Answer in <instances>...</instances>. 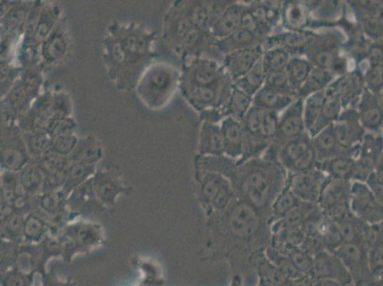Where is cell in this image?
<instances>
[{
    "label": "cell",
    "instance_id": "cell-1",
    "mask_svg": "<svg viewBox=\"0 0 383 286\" xmlns=\"http://www.w3.org/2000/svg\"><path fill=\"white\" fill-rule=\"evenodd\" d=\"M218 171L228 178L235 197L254 206L270 220L272 203L287 181V172L279 161L262 155L237 163L224 157Z\"/></svg>",
    "mask_w": 383,
    "mask_h": 286
},
{
    "label": "cell",
    "instance_id": "cell-2",
    "mask_svg": "<svg viewBox=\"0 0 383 286\" xmlns=\"http://www.w3.org/2000/svg\"><path fill=\"white\" fill-rule=\"evenodd\" d=\"M209 218L220 220L231 236L243 242L262 237L265 226L269 225V220L259 210L237 197L225 210Z\"/></svg>",
    "mask_w": 383,
    "mask_h": 286
},
{
    "label": "cell",
    "instance_id": "cell-3",
    "mask_svg": "<svg viewBox=\"0 0 383 286\" xmlns=\"http://www.w3.org/2000/svg\"><path fill=\"white\" fill-rule=\"evenodd\" d=\"M200 184V200L206 215L220 213L235 199L234 189L228 178L217 172L198 171Z\"/></svg>",
    "mask_w": 383,
    "mask_h": 286
},
{
    "label": "cell",
    "instance_id": "cell-4",
    "mask_svg": "<svg viewBox=\"0 0 383 286\" xmlns=\"http://www.w3.org/2000/svg\"><path fill=\"white\" fill-rule=\"evenodd\" d=\"M178 72L166 65H155L140 85L141 98L153 107L160 106L171 97L177 86Z\"/></svg>",
    "mask_w": 383,
    "mask_h": 286
},
{
    "label": "cell",
    "instance_id": "cell-5",
    "mask_svg": "<svg viewBox=\"0 0 383 286\" xmlns=\"http://www.w3.org/2000/svg\"><path fill=\"white\" fill-rule=\"evenodd\" d=\"M351 214L366 225L382 223L383 208L365 183L351 181L350 185Z\"/></svg>",
    "mask_w": 383,
    "mask_h": 286
},
{
    "label": "cell",
    "instance_id": "cell-6",
    "mask_svg": "<svg viewBox=\"0 0 383 286\" xmlns=\"http://www.w3.org/2000/svg\"><path fill=\"white\" fill-rule=\"evenodd\" d=\"M350 185L351 181L329 178L317 203L322 213L329 219L337 220L351 213L349 206Z\"/></svg>",
    "mask_w": 383,
    "mask_h": 286
},
{
    "label": "cell",
    "instance_id": "cell-7",
    "mask_svg": "<svg viewBox=\"0 0 383 286\" xmlns=\"http://www.w3.org/2000/svg\"><path fill=\"white\" fill-rule=\"evenodd\" d=\"M329 178L325 172L316 167L309 171L287 174L286 183L302 203L317 205Z\"/></svg>",
    "mask_w": 383,
    "mask_h": 286
},
{
    "label": "cell",
    "instance_id": "cell-8",
    "mask_svg": "<svg viewBox=\"0 0 383 286\" xmlns=\"http://www.w3.org/2000/svg\"><path fill=\"white\" fill-rule=\"evenodd\" d=\"M305 133L306 131L303 121V100L297 98L279 116L277 137L268 148L272 151V157L276 158L277 149L286 141L300 137Z\"/></svg>",
    "mask_w": 383,
    "mask_h": 286
},
{
    "label": "cell",
    "instance_id": "cell-9",
    "mask_svg": "<svg viewBox=\"0 0 383 286\" xmlns=\"http://www.w3.org/2000/svg\"><path fill=\"white\" fill-rule=\"evenodd\" d=\"M337 143L344 150L356 151L366 135L356 108L343 109L339 120L332 124Z\"/></svg>",
    "mask_w": 383,
    "mask_h": 286
},
{
    "label": "cell",
    "instance_id": "cell-10",
    "mask_svg": "<svg viewBox=\"0 0 383 286\" xmlns=\"http://www.w3.org/2000/svg\"><path fill=\"white\" fill-rule=\"evenodd\" d=\"M335 254L347 268L354 286H359L366 277H372L368 269L367 250L362 243H342Z\"/></svg>",
    "mask_w": 383,
    "mask_h": 286
},
{
    "label": "cell",
    "instance_id": "cell-11",
    "mask_svg": "<svg viewBox=\"0 0 383 286\" xmlns=\"http://www.w3.org/2000/svg\"><path fill=\"white\" fill-rule=\"evenodd\" d=\"M314 279L335 280L342 286L354 285L350 273L339 257L326 250L314 256Z\"/></svg>",
    "mask_w": 383,
    "mask_h": 286
},
{
    "label": "cell",
    "instance_id": "cell-12",
    "mask_svg": "<svg viewBox=\"0 0 383 286\" xmlns=\"http://www.w3.org/2000/svg\"><path fill=\"white\" fill-rule=\"evenodd\" d=\"M342 103L343 109L356 108L365 89L363 75L357 72L337 76L328 86Z\"/></svg>",
    "mask_w": 383,
    "mask_h": 286
},
{
    "label": "cell",
    "instance_id": "cell-13",
    "mask_svg": "<svg viewBox=\"0 0 383 286\" xmlns=\"http://www.w3.org/2000/svg\"><path fill=\"white\" fill-rule=\"evenodd\" d=\"M356 110L365 132L373 134L380 131L382 128V95H374L364 89Z\"/></svg>",
    "mask_w": 383,
    "mask_h": 286
},
{
    "label": "cell",
    "instance_id": "cell-14",
    "mask_svg": "<svg viewBox=\"0 0 383 286\" xmlns=\"http://www.w3.org/2000/svg\"><path fill=\"white\" fill-rule=\"evenodd\" d=\"M262 45L248 49L235 51L224 56L223 69L232 81L242 78L255 64L262 59L263 55Z\"/></svg>",
    "mask_w": 383,
    "mask_h": 286
},
{
    "label": "cell",
    "instance_id": "cell-15",
    "mask_svg": "<svg viewBox=\"0 0 383 286\" xmlns=\"http://www.w3.org/2000/svg\"><path fill=\"white\" fill-rule=\"evenodd\" d=\"M251 11L242 4H229L217 21L213 24L211 31L213 36L218 41L226 38L235 31L245 26Z\"/></svg>",
    "mask_w": 383,
    "mask_h": 286
},
{
    "label": "cell",
    "instance_id": "cell-16",
    "mask_svg": "<svg viewBox=\"0 0 383 286\" xmlns=\"http://www.w3.org/2000/svg\"><path fill=\"white\" fill-rule=\"evenodd\" d=\"M311 144L317 163H325L326 160L339 157V155H348L357 158L359 151V148L356 151H348L342 148L335 137L332 126L326 127L325 129L311 138Z\"/></svg>",
    "mask_w": 383,
    "mask_h": 286
},
{
    "label": "cell",
    "instance_id": "cell-17",
    "mask_svg": "<svg viewBox=\"0 0 383 286\" xmlns=\"http://www.w3.org/2000/svg\"><path fill=\"white\" fill-rule=\"evenodd\" d=\"M223 134L224 157L238 161L242 158L244 133L240 121L226 117L220 123Z\"/></svg>",
    "mask_w": 383,
    "mask_h": 286
},
{
    "label": "cell",
    "instance_id": "cell-18",
    "mask_svg": "<svg viewBox=\"0 0 383 286\" xmlns=\"http://www.w3.org/2000/svg\"><path fill=\"white\" fill-rule=\"evenodd\" d=\"M262 35L257 28L245 25L235 31L232 35L226 36L218 41L217 46L224 56L234 53L235 51L248 49L262 45Z\"/></svg>",
    "mask_w": 383,
    "mask_h": 286
},
{
    "label": "cell",
    "instance_id": "cell-19",
    "mask_svg": "<svg viewBox=\"0 0 383 286\" xmlns=\"http://www.w3.org/2000/svg\"><path fill=\"white\" fill-rule=\"evenodd\" d=\"M225 76V71L217 61L210 58H198L190 67L187 83L213 86Z\"/></svg>",
    "mask_w": 383,
    "mask_h": 286
},
{
    "label": "cell",
    "instance_id": "cell-20",
    "mask_svg": "<svg viewBox=\"0 0 383 286\" xmlns=\"http://www.w3.org/2000/svg\"><path fill=\"white\" fill-rule=\"evenodd\" d=\"M198 155L200 157H223V141L220 126L204 121L198 138Z\"/></svg>",
    "mask_w": 383,
    "mask_h": 286
},
{
    "label": "cell",
    "instance_id": "cell-21",
    "mask_svg": "<svg viewBox=\"0 0 383 286\" xmlns=\"http://www.w3.org/2000/svg\"><path fill=\"white\" fill-rule=\"evenodd\" d=\"M310 150H312L311 137L307 133H305L300 137L295 138L293 140L286 141L285 144H282L277 149L276 158L280 165L285 169V171L288 172L292 165Z\"/></svg>",
    "mask_w": 383,
    "mask_h": 286
},
{
    "label": "cell",
    "instance_id": "cell-22",
    "mask_svg": "<svg viewBox=\"0 0 383 286\" xmlns=\"http://www.w3.org/2000/svg\"><path fill=\"white\" fill-rule=\"evenodd\" d=\"M297 98V96L277 92L265 85L252 97V106L280 114Z\"/></svg>",
    "mask_w": 383,
    "mask_h": 286
},
{
    "label": "cell",
    "instance_id": "cell-23",
    "mask_svg": "<svg viewBox=\"0 0 383 286\" xmlns=\"http://www.w3.org/2000/svg\"><path fill=\"white\" fill-rule=\"evenodd\" d=\"M263 250L255 251L251 257L252 263L254 265L255 270H257L259 280H265V282L277 286H288L291 280H289L280 269H277L266 257Z\"/></svg>",
    "mask_w": 383,
    "mask_h": 286
},
{
    "label": "cell",
    "instance_id": "cell-24",
    "mask_svg": "<svg viewBox=\"0 0 383 286\" xmlns=\"http://www.w3.org/2000/svg\"><path fill=\"white\" fill-rule=\"evenodd\" d=\"M342 111L343 107L339 98L328 87L326 88L320 120L317 121L310 137L313 138L314 136H316L322 130L325 129L326 127L336 123L339 120L340 115H342Z\"/></svg>",
    "mask_w": 383,
    "mask_h": 286
},
{
    "label": "cell",
    "instance_id": "cell-25",
    "mask_svg": "<svg viewBox=\"0 0 383 286\" xmlns=\"http://www.w3.org/2000/svg\"><path fill=\"white\" fill-rule=\"evenodd\" d=\"M356 157L353 155H339L317 164V168L325 172L329 177L336 180L352 181L353 180Z\"/></svg>",
    "mask_w": 383,
    "mask_h": 286
},
{
    "label": "cell",
    "instance_id": "cell-26",
    "mask_svg": "<svg viewBox=\"0 0 383 286\" xmlns=\"http://www.w3.org/2000/svg\"><path fill=\"white\" fill-rule=\"evenodd\" d=\"M313 68V65L307 58H302V56H291L285 68V73L292 90L297 93V96Z\"/></svg>",
    "mask_w": 383,
    "mask_h": 286
},
{
    "label": "cell",
    "instance_id": "cell-27",
    "mask_svg": "<svg viewBox=\"0 0 383 286\" xmlns=\"http://www.w3.org/2000/svg\"><path fill=\"white\" fill-rule=\"evenodd\" d=\"M336 76L329 70L314 67L305 84L297 92V98H305L313 93L323 92L335 81Z\"/></svg>",
    "mask_w": 383,
    "mask_h": 286
},
{
    "label": "cell",
    "instance_id": "cell-28",
    "mask_svg": "<svg viewBox=\"0 0 383 286\" xmlns=\"http://www.w3.org/2000/svg\"><path fill=\"white\" fill-rule=\"evenodd\" d=\"M266 76H267V73H266L262 63V59H260L242 78L232 82L234 86L243 91L244 93L252 98L255 93L265 86Z\"/></svg>",
    "mask_w": 383,
    "mask_h": 286
},
{
    "label": "cell",
    "instance_id": "cell-29",
    "mask_svg": "<svg viewBox=\"0 0 383 286\" xmlns=\"http://www.w3.org/2000/svg\"><path fill=\"white\" fill-rule=\"evenodd\" d=\"M302 203V200L292 192L290 187L286 183L285 188L280 191L272 203L269 225L275 220L282 219L286 215L300 208Z\"/></svg>",
    "mask_w": 383,
    "mask_h": 286
},
{
    "label": "cell",
    "instance_id": "cell-30",
    "mask_svg": "<svg viewBox=\"0 0 383 286\" xmlns=\"http://www.w3.org/2000/svg\"><path fill=\"white\" fill-rule=\"evenodd\" d=\"M73 163L95 165L102 158V148L98 141L93 138H86L78 141L72 154Z\"/></svg>",
    "mask_w": 383,
    "mask_h": 286
},
{
    "label": "cell",
    "instance_id": "cell-31",
    "mask_svg": "<svg viewBox=\"0 0 383 286\" xmlns=\"http://www.w3.org/2000/svg\"><path fill=\"white\" fill-rule=\"evenodd\" d=\"M67 49L68 41L65 34L62 31H53L44 42L42 55L45 61L55 62L63 58Z\"/></svg>",
    "mask_w": 383,
    "mask_h": 286
},
{
    "label": "cell",
    "instance_id": "cell-32",
    "mask_svg": "<svg viewBox=\"0 0 383 286\" xmlns=\"http://www.w3.org/2000/svg\"><path fill=\"white\" fill-rule=\"evenodd\" d=\"M323 98H325V91L313 93L303 100V121L305 131L309 136H311L320 120Z\"/></svg>",
    "mask_w": 383,
    "mask_h": 286
},
{
    "label": "cell",
    "instance_id": "cell-33",
    "mask_svg": "<svg viewBox=\"0 0 383 286\" xmlns=\"http://www.w3.org/2000/svg\"><path fill=\"white\" fill-rule=\"evenodd\" d=\"M252 106V98L233 84L231 96L227 104V117L241 121Z\"/></svg>",
    "mask_w": 383,
    "mask_h": 286
},
{
    "label": "cell",
    "instance_id": "cell-34",
    "mask_svg": "<svg viewBox=\"0 0 383 286\" xmlns=\"http://www.w3.org/2000/svg\"><path fill=\"white\" fill-rule=\"evenodd\" d=\"M93 172H95V165L73 163L72 165L68 167L64 175V188L67 193H70L76 187L86 183Z\"/></svg>",
    "mask_w": 383,
    "mask_h": 286
},
{
    "label": "cell",
    "instance_id": "cell-35",
    "mask_svg": "<svg viewBox=\"0 0 383 286\" xmlns=\"http://www.w3.org/2000/svg\"><path fill=\"white\" fill-rule=\"evenodd\" d=\"M93 192L102 203H113L121 193V186L108 175H98L92 183Z\"/></svg>",
    "mask_w": 383,
    "mask_h": 286
},
{
    "label": "cell",
    "instance_id": "cell-36",
    "mask_svg": "<svg viewBox=\"0 0 383 286\" xmlns=\"http://www.w3.org/2000/svg\"><path fill=\"white\" fill-rule=\"evenodd\" d=\"M290 53L282 47H274L263 52L262 63L266 73L283 72L290 61Z\"/></svg>",
    "mask_w": 383,
    "mask_h": 286
},
{
    "label": "cell",
    "instance_id": "cell-37",
    "mask_svg": "<svg viewBox=\"0 0 383 286\" xmlns=\"http://www.w3.org/2000/svg\"><path fill=\"white\" fill-rule=\"evenodd\" d=\"M263 252H265L266 257L277 269H280L289 280H295L302 277V275L295 267L287 255L283 253V252L277 250V249L271 245L267 246Z\"/></svg>",
    "mask_w": 383,
    "mask_h": 286
},
{
    "label": "cell",
    "instance_id": "cell-38",
    "mask_svg": "<svg viewBox=\"0 0 383 286\" xmlns=\"http://www.w3.org/2000/svg\"><path fill=\"white\" fill-rule=\"evenodd\" d=\"M283 253L287 255L295 267L302 276L311 277L314 279V257L312 255L303 250L300 246L288 249Z\"/></svg>",
    "mask_w": 383,
    "mask_h": 286
},
{
    "label": "cell",
    "instance_id": "cell-39",
    "mask_svg": "<svg viewBox=\"0 0 383 286\" xmlns=\"http://www.w3.org/2000/svg\"><path fill=\"white\" fill-rule=\"evenodd\" d=\"M28 151L32 157L41 158L52 148V138L47 133L30 132L24 138Z\"/></svg>",
    "mask_w": 383,
    "mask_h": 286
},
{
    "label": "cell",
    "instance_id": "cell-40",
    "mask_svg": "<svg viewBox=\"0 0 383 286\" xmlns=\"http://www.w3.org/2000/svg\"><path fill=\"white\" fill-rule=\"evenodd\" d=\"M41 158L42 170L46 172L49 177L61 175L62 173L66 171L65 167L67 164V158L59 155L52 148L48 150Z\"/></svg>",
    "mask_w": 383,
    "mask_h": 286
},
{
    "label": "cell",
    "instance_id": "cell-41",
    "mask_svg": "<svg viewBox=\"0 0 383 286\" xmlns=\"http://www.w3.org/2000/svg\"><path fill=\"white\" fill-rule=\"evenodd\" d=\"M22 188L29 194L36 193L44 183V178L41 170L36 166H25L21 173Z\"/></svg>",
    "mask_w": 383,
    "mask_h": 286
},
{
    "label": "cell",
    "instance_id": "cell-42",
    "mask_svg": "<svg viewBox=\"0 0 383 286\" xmlns=\"http://www.w3.org/2000/svg\"><path fill=\"white\" fill-rule=\"evenodd\" d=\"M366 250H367L369 273L374 282L382 280V242L372 245L370 247L366 248Z\"/></svg>",
    "mask_w": 383,
    "mask_h": 286
},
{
    "label": "cell",
    "instance_id": "cell-43",
    "mask_svg": "<svg viewBox=\"0 0 383 286\" xmlns=\"http://www.w3.org/2000/svg\"><path fill=\"white\" fill-rule=\"evenodd\" d=\"M365 89L374 95H382V63L372 62L370 67L363 76Z\"/></svg>",
    "mask_w": 383,
    "mask_h": 286
},
{
    "label": "cell",
    "instance_id": "cell-44",
    "mask_svg": "<svg viewBox=\"0 0 383 286\" xmlns=\"http://www.w3.org/2000/svg\"><path fill=\"white\" fill-rule=\"evenodd\" d=\"M16 245L13 240L0 238V275L9 271L16 260Z\"/></svg>",
    "mask_w": 383,
    "mask_h": 286
},
{
    "label": "cell",
    "instance_id": "cell-45",
    "mask_svg": "<svg viewBox=\"0 0 383 286\" xmlns=\"http://www.w3.org/2000/svg\"><path fill=\"white\" fill-rule=\"evenodd\" d=\"M56 21V13L55 10H48L39 16L36 32L34 34L36 41L44 42L45 39L53 32Z\"/></svg>",
    "mask_w": 383,
    "mask_h": 286
},
{
    "label": "cell",
    "instance_id": "cell-46",
    "mask_svg": "<svg viewBox=\"0 0 383 286\" xmlns=\"http://www.w3.org/2000/svg\"><path fill=\"white\" fill-rule=\"evenodd\" d=\"M76 128L75 121L69 117H53L48 124L46 133L51 138L67 134H73Z\"/></svg>",
    "mask_w": 383,
    "mask_h": 286
},
{
    "label": "cell",
    "instance_id": "cell-47",
    "mask_svg": "<svg viewBox=\"0 0 383 286\" xmlns=\"http://www.w3.org/2000/svg\"><path fill=\"white\" fill-rule=\"evenodd\" d=\"M279 114L268 110H263L262 121V135L269 143H273L277 137V127H279Z\"/></svg>",
    "mask_w": 383,
    "mask_h": 286
},
{
    "label": "cell",
    "instance_id": "cell-48",
    "mask_svg": "<svg viewBox=\"0 0 383 286\" xmlns=\"http://www.w3.org/2000/svg\"><path fill=\"white\" fill-rule=\"evenodd\" d=\"M265 85L271 88V89L277 91V92L285 93V95L297 96V93L292 90L290 84H289L285 71L267 73Z\"/></svg>",
    "mask_w": 383,
    "mask_h": 286
},
{
    "label": "cell",
    "instance_id": "cell-49",
    "mask_svg": "<svg viewBox=\"0 0 383 286\" xmlns=\"http://www.w3.org/2000/svg\"><path fill=\"white\" fill-rule=\"evenodd\" d=\"M78 143V138L73 134L59 136L53 138L52 149L59 155L67 157L68 155L72 154Z\"/></svg>",
    "mask_w": 383,
    "mask_h": 286
},
{
    "label": "cell",
    "instance_id": "cell-50",
    "mask_svg": "<svg viewBox=\"0 0 383 286\" xmlns=\"http://www.w3.org/2000/svg\"><path fill=\"white\" fill-rule=\"evenodd\" d=\"M285 12V21L289 26L299 28L305 22V13L299 4L289 5Z\"/></svg>",
    "mask_w": 383,
    "mask_h": 286
},
{
    "label": "cell",
    "instance_id": "cell-51",
    "mask_svg": "<svg viewBox=\"0 0 383 286\" xmlns=\"http://www.w3.org/2000/svg\"><path fill=\"white\" fill-rule=\"evenodd\" d=\"M0 286H28V280L19 270H10L0 275Z\"/></svg>",
    "mask_w": 383,
    "mask_h": 286
},
{
    "label": "cell",
    "instance_id": "cell-52",
    "mask_svg": "<svg viewBox=\"0 0 383 286\" xmlns=\"http://www.w3.org/2000/svg\"><path fill=\"white\" fill-rule=\"evenodd\" d=\"M24 231L29 239H39L44 232V223L36 217H30L25 220Z\"/></svg>",
    "mask_w": 383,
    "mask_h": 286
},
{
    "label": "cell",
    "instance_id": "cell-53",
    "mask_svg": "<svg viewBox=\"0 0 383 286\" xmlns=\"http://www.w3.org/2000/svg\"><path fill=\"white\" fill-rule=\"evenodd\" d=\"M69 98L65 95H58L53 98V118L68 117L70 114Z\"/></svg>",
    "mask_w": 383,
    "mask_h": 286
},
{
    "label": "cell",
    "instance_id": "cell-54",
    "mask_svg": "<svg viewBox=\"0 0 383 286\" xmlns=\"http://www.w3.org/2000/svg\"><path fill=\"white\" fill-rule=\"evenodd\" d=\"M366 185L371 190L372 193L377 197V199L382 203L383 198V184H382V175L379 174L376 171L372 173L365 180Z\"/></svg>",
    "mask_w": 383,
    "mask_h": 286
},
{
    "label": "cell",
    "instance_id": "cell-55",
    "mask_svg": "<svg viewBox=\"0 0 383 286\" xmlns=\"http://www.w3.org/2000/svg\"><path fill=\"white\" fill-rule=\"evenodd\" d=\"M98 232H96L93 226L83 225L76 231V239L82 245H92L98 239Z\"/></svg>",
    "mask_w": 383,
    "mask_h": 286
},
{
    "label": "cell",
    "instance_id": "cell-56",
    "mask_svg": "<svg viewBox=\"0 0 383 286\" xmlns=\"http://www.w3.org/2000/svg\"><path fill=\"white\" fill-rule=\"evenodd\" d=\"M41 208L47 212L58 210L61 205V197L58 193H49L41 198Z\"/></svg>",
    "mask_w": 383,
    "mask_h": 286
},
{
    "label": "cell",
    "instance_id": "cell-57",
    "mask_svg": "<svg viewBox=\"0 0 383 286\" xmlns=\"http://www.w3.org/2000/svg\"><path fill=\"white\" fill-rule=\"evenodd\" d=\"M313 277L302 276L297 277V279L291 280L288 286H312L313 285Z\"/></svg>",
    "mask_w": 383,
    "mask_h": 286
},
{
    "label": "cell",
    "instance_id": "cell-58",
    "mask_svg": "<svg viewBox=\"0 0 383 286\" xmlns=\"http://www.w3.org/2000/svg\"><path fill=\"white\" fill-rule=\"evenodd\" d=\"M312 286H342L335 280L325 279H315Z\"/></svg>",
    "mask_w": 383,
    "mask_h": 286
},
{
    "label": "cell",
    "instance_id": "cell-59",
    "mask_svg": "<svg viewBox=\"0 0 383 286\" xmlns=\"http://www.w3.org/2000/svg\"><path fill=\"white\" fill-rule=\"evenodd\" d=\"M230 286H242V280H241L240 275H235Z\"/></svg>",
    "mask_w": 383,
    "mask_h": 286
},
{
    "label": "cell",
    "instance_id": "cell-60",
    "mask_svg": "<svg viewBox=\"0 0 383 286\" xmlns=\"http://www.w3.org/2000/svg\"><path fill=\"white\" fill-rule=\"evenodd\" d=\"M259 285L260 286H277V285H272V283L265 282V280H259Z\"/></svg>",
    "mask_w": 383,
    "mask_h": 286
},
{
    "label": "cell",
    "instance_id": "cell-61",
    "mask_svg": "<svg viewBox=\"0 0 383 286\" xmlns=\"http://www.w3.org/2000/svg\"><path fill=\"white\" fill-rule=\"evenodd\" d=\"M257 286H260L259 285H257Z\"/></svg>",
    "mask_w": 383,
    "mask_h": 286
}]
</instances>
